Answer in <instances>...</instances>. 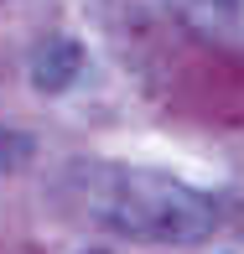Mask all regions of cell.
<instances>
[{"instance_id": "2", "label": "cell", "mask_w": 244, "mask_h": 254, "mask_svg": "<svg viewBox=\"0 0 244 254\" xmlns=\"http://www.w3.org/2000/svg\"><path fill=\"white\" fill-rule=\"evenodd\" d=\"M78 73H83V47L78 42H47V47L31 57V83L42 94H63Z\"/></svg>"}, {"instance_id": "1", "label": "cell", "mask_w": 244, "mask_h": 254, "mask_svg": "<svg viewBox=\"0 0 244 254\" xmlns=\"http://www.w3.org/2000/svg\"><path fill=\"white\" fill-rule=\"evenodd\" d=\"M63 192L83 218L141 244H203L218 228V202L208 192L151 166L83 161V166H68Z\"/></svg>"}, {"instance_id": "3", "label": "cell", "mask_w": 244, "mask_h": 254, "mask_svg": "<svg viewBox=\"0 0 244 254\" xmlns=\"http://www.w3.org/2000/svg\"><path fill=\"white\" fill-rule=\"evenodd\" d=\"M94 254H104V249H94Z\"/></svg>"}]
</instances>
